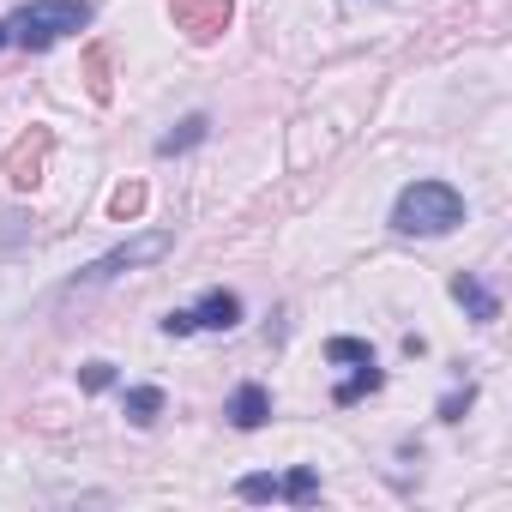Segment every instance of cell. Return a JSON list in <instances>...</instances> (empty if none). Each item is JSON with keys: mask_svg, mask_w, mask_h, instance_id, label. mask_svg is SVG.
I'll return each mask as SVG.
<instances>
[{"mask_svg": "<svg viewBox=\"0 0 512 512\" xmlns=\"http://www.w3.org/2000/svg\"><path fill=\"white\" fill-rule=\"evenodd\" d=\"M458 223H464V199H458V187H446V181H416V187H404L398 205H392V229H398V235H446V229H458Z\"/></svg>", "mask_w": 512, "mask_h": 512, "instance_id": "6da1fadb", "label": "cell"}, {"mask_svg": "<svg viewBox=\"0 0 512 512\" xmlns=\"http://www.w3.org/2000/svg\"><path fill=\"white\" fill-rule=\"evenodd\" d=\"M91 25V0H31V7H19L13 13V25H7V37L19 43V49H55L61 37H73V31H85Z\"/></svg>", "mask_w": 512, "mask_h": 512, "instance_id": "7a4b0ae2", "label": "cell"}, {"mask_svg": "<svg viewBox=\"0 0 512 512\" xmlns=\"http://www.w3.org/2000/svg\"><path fill=\"white\" fill-rule=\"evenodd\" d=\"M175 247V235L169 229H151V235H139V241H127V247H115V253H103V260H91L67 290H85V284H109V278H121V272H133V266H151V260H163V253Z\"/></svg>", "mask_w": 512, "mask_h": 512, "instance_id": "3957f363", "label": "cell"}, {"mask_svg": "<svg viewBox=\"0 0 512 512\" xmlns=\"http://www.w3.org/2000/svg\"><path fill=\"white\" fill-rule=\"evenodd\" d=\"M326 362H338V368H350V380H338L332 386V404H362L368 392H380V368H374V350L362 344V338H332L326 344Z\"/></svg>", "mask_w": 512, "mask_h": 512, "instance_id": "277c9868", "label": "cell"}, {"mask_svg": "<svg viewBox=\"0 0 512 512\" xmlns=\"http://www.w3.org/2000/svg\"><path fill=\"white\" fill-rule=\"evenodd\" d=\"M229 19H235L229 0H175V25H181L193 43H217V37L229 31Z\"/></svg>", "mask_w": 512, "mask_h": 512, "instance_id": "5b68a950", "label": "cell"}, {"mask_svg": "<svg viewBox=\"0 0 512 512\" xmlns=\"http://www.w3.org/2000/svg\"><path fill=\"white\" fill-rule=\"evenodd\" d=\"M49 145H55V133H49V127H31V133L7 151V181H13V187H37V181H43V163H49Z\"/></svg>", "mask_w": 512, "mask_h": 512, "instance_id": "8992f818", "label": "cell"}, {"mask_svg": "<svg viewBox=\"0 0 512 512\" xmlns=\"http://www.w3.org/2000/svg\"><path fill=\"white\" fill-rule=\"evenodd\" d=\"M187 314H193V332H229V326H241V296L235 290H205L199 308H187Z\"/></svg>", "mask_w": 512, "mask_h": 512, "instance_id": "52a82bcc", "label": "cell"}, {"mask_svg": "<svg viewBox=\"0 0 512 512\" xmlns=\"http://www.w3.org/2000/svg\"><path fill=\"white\" fill-rule=\"evenodd\" d=\"M452 296H458V308H464L470 320H482V326L500 320V302H494V290H488L476 272H458V278H452Z\"/></svg>", "mask_w": 512, "mask_h": 512, "instance_id": "ba28073f", "label": "cell"}, {"mask_svg": "<svg viewBox=\"0 0 512 512\" xmlns=\"http://www.w3.org/2000/svg\"><path fill=\"white\" fill-rule=\"evenodd\" d=\"M266 416H272V392L266 386H241L229 398V422L235 428H266Z\"/></svg>", "mask_w": 512, "mask_h": 512, "instance_id": "9c48e42d", "label": "cell"}, {"mask_svg": "<svg viewBox=\"0 0 512 512\" xmlns=\"http://www.w3.org/2000/svg\"><path fill=\"white\" fill-rule=\"evenodd\" d=\"M85 85H91V97L97 103H109L115 97V79H109V49L97 43V49H85Z\"/></svg>", "mask_w": 512, "mask_h": 512, "instance_id": "30bf717a", "label": "cell"}, {"mask_svg": "<svg viewBox=\"0 0 512 512\" xmlns=\"http://www.w3.org/2000/svg\"><path fill=\"white\" fill-rule=\"evenodd\" d=\"M205 133H211V121H205V115H187L175 133H163V139H157V151H163V157H175V151H193Z\"/></svg>", "mask_w": 512, "mask_h": 512, "instance_id": "8fae6325", "label": "cell"}, {"mask_svg": "<svg viewBox=\"0 0 512 512\" xmlns=\"http://www.w3.org/2000/svg\"><path fill=\"white\" fill-rule=\"evenodd\" d=\"M145 199H151V193H145V181H121V187L109 193V217H115V223H127V217H139V211H145Z\"/></svg>", "mask_w": 512, "mask_h": 512, "instance_id": "7c38bea8", "label": "cell"}, {"mask_svg": "<svg viewBox=\"0 0 512 512\" xmlns=\"http://www.w3.org/2000/svg\"><path fill=\"white\" fill-rule=\"evenodd\" d=\"M157 410H163V392H157V386H133V392H127V422L151 428V422H157Z\"/></svg>", "mask_w": 512, "mask_h": 512, "instance_id": "4fadbf2b", "label": "cell"}, {"mask_svg": "<svg viewBox=\"0 0 512 512\" xmlns=\"http://www.w3.org/2000/svg\"><path fill=\"white\" fill-rule=\"evenodd\" d=\"M235 494L241 500H284V476H241Z\"/></svg>", "mask_w": 512, "mask_h": 512, "instance_id": "5bb4252c", "label": "cell"}, {"mask_svg": "<svg viewBox=\"0 0 512 512\" xmlns=\"http://www.w3.org/2000/svg\"><path fill=\"white\" fill-rule=\"evenodd\" d=\"M314 494H320V476H314V470H308V464H302V470H290V476H284V500H314Z\"/></svg>", "mask_w": 512, "mask_h": 512, "instance_id": "9a60e30c", "label": "cell"}, {"mask_svg": "<svg viewBox=\"0 0 512 512\" xmlns=\"http://www.w3.org/2000/svg\"><path fill=\"white\" fill-rule=\"evenodd\" d=\"M79 386H85V392H109V386H115V362H85V368H79Z\"/></svg>", "mask_w": 512, "mask_h": 512, "instance_id": "2e32d148", "label": "cell"}, {"mask_svg": "<svg viewBox=\"0 0 512 512\" xmlns=\"http://www.w3.org/2000/svg\"><path fill=\"white\" fill-rule=\"evenodd\" d=\"M470 398H476L470 386H464V392H452V398H440V422H464V410H470Z\"/></svg>", "mask_w": 512, "mask_h": 512, "instance_id": "e0dca14e", "label": "cell"}, {"mask_svg": "<svg viewBox=\"0 0 512 512\" xmlns=\"http://www.w3.org/2000/svg\"><path fill=\"white\" fill-rule=\"evenodd\" d=\"M163 332H169V338H193V314H187V308L163 314Z\"/></svg>", "mask_w": 512, "mask_h": 512, "instance_id": "ac0fdd59", "label": "cell"}, {"mask_svg": "<svg viewBox=\"0 0 512 512\" xmlns=\"http://www.w3.org/2000/svg\"><path fill=\"white\" fill-rule=\"evenodd\" d=\"M0 43H7V25H0Z\"/></svg>", "mask_w": 512, "mask_h": 512, "instance_id": "d6986e66", "label": "cell"}]
</instances>
